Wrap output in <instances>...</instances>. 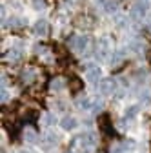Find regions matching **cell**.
<instances>
[{"label": "cell", "instance_id": "9c48e42d", "mask_svg": "<svg viewBox=\"0 0 151 153\" xmlns=\"http://www.w3.org/2000/svg\"><path fill=\"white\" fill-rule=\"evenodd\" d=\"M77 106H78L80 109H91V108H93V102H91V99L84 97V99H78V100H77Z\"/></svg>", "mask_w": 151, "mask_h": 153}, {"label": "cell", "instance_id": "4fadbf2b", "mask_svg": "<svg viewBox=\"0 0 151 153\" xmlns=\"http://www.w3.org/2000/svg\"><path fill=\"white\" fill-rule=\"evenodd\" d=\"M137 113H138V106H131L126 109V117H135Z\"/></svg>", "mask_w": 151, "mask_h": 153}, {"label": "cell", "instance_id": "30bf717a", "mask_svg": "<svg viewBox=\"0 0 151 153\" xmlns=\"http://www.w3.org/2000/svg\"><path fill=\"white\" fill-rule=\"evenodd\" d=\"M66 88V82L62 80V79H55L53 82H51V89L53 91H62Z\"/></svg>", "mask_w": 151, "mask_h": 153}, {"label": "cell", "instance_id": "ba28073f", "mask_svg": "<svg viewBox=\"0 0 151 153\" xmlns=\"http://www.w3.org/2000/svg\"><path fill=\"white\" fill-rule=\"evenodd\" d=\"M62 128L64 129H75V128H77V119H73V117H66V119H62Z\"/></svg>", "mask_w": 151, "mask_h": 153}, {"label": "cell", "instance_id": "5b68a950", "mask_svg": "<svg viewBox=\"0 0 151 153\" xmlns=\"http://www.w3.org/2000/svg\"><path fill=\"white\" fill-rule=\"evenodd\" d=\"M78 139H80V144H82V146H95V144H97V139H95V135H93V133H87V135L84 133V135L78 137Z\"/></svg>", "mask_w": 151, "mask_h": 153}, {"label": "cell", "instance_id": "9a60e30c", "mask_svg": "<svg viewBox=\"0 0 151 153\" xmlns=\"http://www.w3.org/2000/svg\"><path fill=\"white\" fill-rule=\"evenodd\" d=\"M117 153H126V151H117Z\"/></svg>", "mask_w": 151, "mask_h": 153}, {"label": "cell", "instance_id": "277c9868", "mask_svg": "<svg viewBox=\"0 0 151 153\" xmlns=\"http://www.w3.org/2000/svg\"><path fill=\"white\" fill-rule=\"evenodd\" d=\"M131 16L133 18H137V20H140V18H144V13H146V9H144V6L142 4H135L133 7H131Z\"/></svg>", "mask_w": 151, "mask_h": 153}, {"label": "cell", "instance_id": "6da1fadb", "mask_svg": "<svg viewBox=\"0 0 151 153\" xmlns=\"http://www.w3.org/2000/svg\"><path fill=\"white\" fill-rule=\"evenodd\" d=\"M100 75H102V71H100L98 66H91V68L86 69V80L97 82V80H100Z\"/></svg>", "mask_w": 151, "mask_h": 153}, {"label": "cell", "instance_id": "8992f818", "mask_svg": "<svg viewBox=\"0 0 151 153\" xmlns=\"http://www.w3.org/2000/svg\"><path fill=\"white\" fill-rule=\"evenodd\" d=\"M35 33L38 35V36L47 35V22H46V20H38V22L35 24Z\"/></svg>", "mask_w": 151, "mask_h": 153}, {"label": "cell", "instance_id": "7a4b0ae2", "mask_svg": "<svg viewBox=\"0 0 151 153\" xmlns=\"http://www.w3.org/2000/svg\"><path fill=\"white\" fill-rule=\"evenodd\" d=\"M71 46L75 51H84L86 46H87V36L86 35H78V36H75L73 40H71Z\"/></svg>", "mask_w": 151, "mask_h": 153}, {"label": "cell", "instance_id": "5bb4252c", "mask_svg": "<svg viewBox=\"0 0 151 153\" xmlns=\"http://www.w3.org/2000/svg\"><path fill=\"white\" fill-rule=\"evenodd\" d=\"M44 120H46V122H47V126H49V124H53V122H55V117H53L51 113H47V115H44Z\"/></svg>", "mask_w": 151, "mask_h": 153}, {"label": "cell", "instance_id": "2e32d148", "mask_svg": "<svg viewBox=\"0 0 151 153\" xmlns=\"http://www.w3.org/2000/svg\"><path fill=\"white\" fill-rule=\"evenodd\" d=\"M22 153H29V151H22Z\"/></svg>", "mask_w": 151, "mask_h": 153}, {"label": "cell", "instance_id": "52a82bcc", "mask_svg": "<svg viewBox=\"0 0 151 153\" xmlns=\"http://www.w3.org/2000/svg\"><path fill=\"white\" fill-rule=\"evenodd\" d=\"M98 4L102 6V9H104L106 13H115V9H117V4L113 2V0H100Z\"/></svg>", "mask_w": 151, "mask_h": 153}, {"label": "cell", "instance_id": "8fae6325", "mask_svg": "<svg viewBox=\"0 0 151 153\" xmlns=\"http://www.w3.org/2000/svg\"><path fill=\"white\" fill-rule=\"evenodd\" d=\"M24 137H26V140H29V142H35V139H36V133H35L31 128H27V129L24 131Z\"/></svg>", "mask_w": 151, "mask_h": 153}, {"label": "cell", "instance_id": "7c38bea8", "mask_svg": "<svg viewBox=\"0 0 151 153\" xmlns=\"http://www.w3.org/2000/svg\"><path fill=\"white\" fill-rule=\"evenodd\" d=\"M22 79H24V82H31V79H35V71H33V69H27V71H24Z\"/></svg>", "mask_w": 151, "mask_h": 153}, {"label": "cell", "instance_id": "3957f363", "mask_svg": "<svg viewBox=\"0 0 151 153\" xmlns=\"http://www.w3.org/2000/svg\"><path fill=\"white\" fill-rule=\"evenodd\" d=\"M113 89H115V82H113V80H100V84H98V91L100 93L109 95Z\"/></svg>", "mask_w": 151, "mask_h": 153}]
</instances>
